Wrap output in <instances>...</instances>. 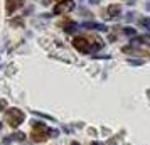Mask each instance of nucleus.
<instances>
[{
  "label": "nucleus",
  "instance_id": "1",
  "mask_svg": "<svg viewBox=\"0 0 150 145\" xmlns=\"http://www.w3.org/2000/svg\"><path fill=\"white\" fill-rule=\"evenodd\" d=\"M24 118H25V115H24V111L19 110V108H10V110L7 111V115H5L7 123L10 125V127H14V128H17V127L24 122Z\"/></svg>",
  "mask_w": 150,
  "mask_h": 145
},
{
  "label": "nucleus",
  "instance_id": "2",
  "mask_svg": "<svg viewBox=\"0 0 150 145\" xmlns=\"http://www.w3.org/2000/svg\"><path fill=\"white\" fill-rule=\"evenodd\" d=\"M74 47L78 51H81V52H89V42L84 39V37H76L74 39Z\"/></svg>",
  "mask_w": 150,
  "mask_h": 145
},
{
  "label": "nucleus",
  "instance_id": "3",
  "mask_svg": "<svg viewBox=\"0 0 150 145\" xmlns=\"http://www.w3.org/2000/svg\"><path fill=\"white\" fill-rule=\"evenodd\" d=\"M47 137H49L47 132H37V130L32 132V140H34V142H46Z\"/></svg>",
  "mask_w": 150,
  "mask_h": 145
},
{
  "label": "nucleus",
  "instance_id": "4",
  "mask_svg": "<svg viewBox=\"0 0 150 145\" xmlns=\"http://www.w3.org/2000/svg\"><path fill=\"white\" fill-rule=\"evenodd\" d=\"M14 137V140H19V142H24L25 140V133H22V132H17L15 135H12Z\"/></svg>",
  "mask_w": 150,
  "mask_h": 145
},
{
  "label": "nucleus",
  "instance_id": "5",
  "mask_svg": "<svg viewBox=\"0 0 150 145\" xmlns=\"http://www.w3.org/2000/svg\"><path fill=\"white\" fill-rule=\"evenodd\" d=\"M57 135H59V130H56V128H51V130H49V137L51 138H56Z\"/></svg>",
  "mask_w": 150,
  "mask_h": 145
},
{
  "label": "nucleus",
  "instance_id": "6",
  "mask_svg": "<svg viewBox=\"0 0 150 145\" xmlns=\"http://www.w3.org/2000/svg\"><path fill=\"white\" fill-rule=\"evenodd\" d=\"M4 110H7V101L5 100H0V111H4Z\"/></svg>",
  "mask_w": 150,
  "mask_h": 145
},
{
  "label": "nucleus",
  "instance_id": "7",
  "mask_svg": "<svg viewBox=\"0 0 150 145\" xmlns=\"http://www.w3.org/2000/svg\"><path fill=\"white\" fill-rule=\"evenodd\" d=\"M120 140V137H115V138H111V140H108V145H116V142Z\"/></svg>",
  "mask_w": 150,
  "mask_h": 145
},
{
  "label": "nucleus",
  "instance_id": "8",
  "mask_svg": "<svg viewBox=\"0 0 150 145\" xmlns=\"http://www.w3.org/2000/svg\"><path fill=\"white\" fill-rule=\"evenodd\" d=\"M89 135H96V130H95V128H89Z\"/></svg>",
  "mask_w": 150,
  "mask_h": 145
},
{
  "label": "nucleus",
  "instance_id": "9",
  "mask_svg": "<svg viewBox=\"0 0 150 145\" xmlns=\"http://www.w3.org/2000/svg\"><path fill=\"white\" fill-rule=\"evenodd\" d=\"M91 145H103V144H101V142H93Z\"/></svg>",
  "mask_w": 150,
  "mask_h": 145
},
{
  "label": "nucleus",
  "instance_id": "10",
  "mask_svg": "<svg viewBox=\"0 0 150 145\" xmlns=\"http://www.w3.org/2000/svg\"><path fill=\"white\" fill-rule=\"evenodd\" d=\"M71 145H79V144H78V142H71Z\"/></svg>",
  "mask_w": 150,
  "mask_h": 145
},
{
  "label": "nucleus",
  "instance_id": "11",
  "mask_svg": "<svg viewBox=\"0 0 150 145\" xmlns=\"http://www.w3.org/2000/svg\"><path fill=\"white\" fill-rule=\"evenodd\" d=\"M0 128H2V123H0Z\"/></svg>",
  "mask_w": 150,
  "mask_h": 145
}]
</instances>
